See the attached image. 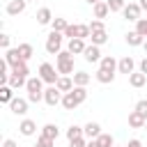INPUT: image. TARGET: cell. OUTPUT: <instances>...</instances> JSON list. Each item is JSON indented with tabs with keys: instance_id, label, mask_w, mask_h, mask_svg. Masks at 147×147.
Returning <instances> with one entry per match:
<instances>
[{
	"instance_id": "cell-22",
	"label": "cell",
	"mask_w": 147,
	"mask_h": 147,
	"mask_svg": "<svg viewBox=\"0 0 147 147\" xmlns=\"http://www.w3.org/2000/svg\"><path fill=\"white\" fill-rule=\"evenodd\" d=\"M124 39H126V44H129V46H142V44H145V37H140L136 30L126 32V37H124Z\"/></svg>"
},
{
	"instance_id": "cell-14",
	"label": "cell",
	"mask_w": 147,
	"mask_h": 147,
	"mask_svg": "<svg viewBox=\"0 0 147 147\" xmlns=\"http://www.w3.org/2000/svg\"><path fill=\"white\" fill-rule=\"evenodd\" d=\"M55 87H57L62 94H67V92H71L76 85H74V78H71V76H60L57 83H55Z\"/></svg>"
},
{
	"instance_id": "cell-27",
	"label": "cell",
	"mask_w": 147,
	"mask_h": 147,
	"mask_svg": "<svg viewBox=\"0 0 147 147\" xmlns=\"http://www.w3.org/2000/svg\"><path fill=\"white\" fill-rule=\"evenodd\" d=\"M41 136H46V138H51V140H57L60 129H57L55 124H44V126H41Z\"/></svg>"
},
{
	"instance_id": "cell-4",
	"label": "cell",
	"mask_w": 147,
	"mask_h": 147,
	"mask_svg": "<svg viewBox=\"0 0 147 147\" xmlns=\"http://www.w3.org/2000/svg\"><path fill=\"white\" fill-rule=\"evenodd\" d=\"M62 39H64V34H62V32L51 30V34L46 37V51H48L51 55H57V53L62 51Z\"/></svg>"
},
{
	"instance_id": "cell-25",
	"label": "cell",
	"mask_w": 147,
	"mask_h": 147,
	"mask_svg": "<svg viewBox=\"0 0 147 147\" xmlns=\"http://www.w3.org/2000/svg\"><path fill=\"white\" fill-rule=\"evenodd\" d=\"M9 87H14V90H18V87H25L28 85V78H23V76H18V74H9V83H7Z\"/></svg>"
},
{
	"instance_id": "cell-30",
	"label": "cell",
	"mask_w": 147,
	"mask_h": 147,
	"mask_svg": "<svg viewBox=\"0 0 147 147\" xmlns=\"http://www.w3.org/2000/svg\"><path fill=\"white\" fill-rule=\"evenodd\" d=\"M85 133H83V126H76V124H71L69 129H67V140L71 142V140H76V138H83Z\"/></svg>"
},
{
	"instance_id": "cell-32",
	"label": "cell",
	"mask_w": 147,
	"mask_h": 147,
	"mask_svg": "<svg viewBox=\"0 0 147 147\" xmlns=\"http://www.w3.org/2000/svg\"><path fill=\"white\" fill-rule=\"evenodd\" d=\"M96 145H99V147H115V140H113L110 133H101V136L96 138Z\"/></svg>"
},
{
	"instance_id": "cell-43",
	"label": "cell",
	"mask_w": 147,
	"mask_h": 147,
	"mask_svg": "<svg viewBox=\"0 0 147 147\" xmlns=\"http://www.w3.org/2000/svg\"><path fill=\"white\" fill-rule=\"evenodd\" d=\"M126 147H142V142L138 140V138H133V140H129V145Z\"/></svg>"
},
{
	"instance_id": "cell-45",
	"label": "cell",
	"mask_w": 147,
	"mask_h": 147,
	"mask_svg": "<svg viewBox=\"0 0 147 147\" xmlns=\"http://www.w3.org/2000/svg\"><path fill=\"white\" fill-rule=\"evenodd\" d=\"M87 147H99V145H96V140H87Z\"/></svg>"
},
{
	"instance_id": "cell-2",
	"label": "cell",
	"mask_w": 147,
	"mask_h": 147,
	"mask_svg": "<svg viewBox=\"0 0 147 147\" xmlns=\"http://www.w3.org/2000/svg\"><path fill=\"white\" fill-rule=\"evenodd\" d=\"M57 71L62 76H74V55L69 51H60L57 53Z\"/></svg>"
},
{
	"instance_id": "cell-15",
	"label": "cell",
	"mask_w": 147,
	"mask_h": 147,
	"mask_svg": "<svg viewBox=\"0 0 147 147\" xmlns=\"http://www.w3.org/2000/svg\"><path fill=\"white\" fill-rule=\"evenodd\" d=\"M62 106H64V110H74V108L80 106V101L74 92H67V94H62Z\"/></svg>"
},
{
	"instance_id": "cell-35",
	"label": "cell",
	"mask_w": 147,
	"mask_h": 147,
	"mask_svg": "<svg viewBox=\"0 0 147 147\" xmlns=\"http://www.w3.org/2000/svg\"><path fill=\"white\" fill-rule=\"evenodd\" d=\"M136 32H138L140 37H145V39H147V18L136 21Z\"/></svg>"
},
{
	"instance_id": "cell-28",
	"label": "cell",
	"mask_w": 147,
	"mask_h": 147,
	"mask_svg": "<svg viewBox=\"0 0 147 147\" xmlns=\"http://www.w3.org/2000/svg\"><path fill=\"white\" fill-rule=\"evenodd\" d=\"M90 39H92V44H94V46H103V44L108 41V32H106V30L92 32V34H90Z\"/></svg>"
},
{
	"instance_id": "cell-13",
	"label": "cell",
	"mask_w": 147,
	"mask_h": 147,
	"mask_svg": "<svg viewBox=\"0 0 147 147\" xmlns=\"http://www.w3.org/2000/svg\"><path fill=\"white\" fill-rule=\"evenodd\" d=\"M145 122H147V117H145L142 113H138V110H131V113H129V126H133V129H145Z\"/></svg>"
},
{
	"instance_id": "cell-34",
	"label": "cell",
	"mask_w": 147,
	"mask_h": 147,
	"mask_svg": "<svg viewBox=\"0 0 147 147\" xmlns=\"http://www.w3.org/2000/svg\"><path fill=\"white\" fill-rule=\"evenodd\" d=\"M106 2H108L110 11H124V7H126V2H124V0H106Z\"/></svg>"
},
{
	"instance_id": "cell-12",
	"label": "cell",
	"mask_w": 147,
	"mask_h": 147,
	"mask_svg": "<svg viewBox=\"0 0 147 147\" xmlns=\"http://www.w3.org/2000/svg\"><path fill=\"white\" fill-rule=\"evenodd\" d=\"M85 48H87L85 39H69V44H67V51H69L71 55H83Z\"/></svg>"
},
{
	"instance_id": "cell-29",
	"label": "cell",
	"mask_w": 147,
	"mask_h": 147,
	"mask_svg": "<svg viewBox=\"0 0 147 147\" xmlns=\"http://www.w3.org/2000/svg\"><path fill=\"white\" fill-rule=\"evenodd\" d=\"M18 53H21L23 62H28V60L34 55V48H32V44H18Z\"/></svg>"
},
{
	"instance_id": "cell-10",
	"label": "cell",
	"mask_w": 147,
	"mask_h": 147,
	"mask_svg": "<svg viewBox=\"0 0 147 147\" xmlns=\"http://www.w3.org/2000/svg\"><path fill=\"white\" fill-rule=\"evenodd\" d=\"M83 133H85L87 140H96V138L101 136V124H99V122H87V124L83 126Z\"/></svg>"
},
{
	"instance_id": "cell-44",
	"label": "cell",
	"mask_w": 147,
	"mask_h": 147,
	"mask_svg": "<svg viewBox=\"0 0 147 147\" xmlns=\"http://www.w3.org/2000/svg\"><path fill=\"white\" fill-rule=\"evenodd\" d=\"M138 5H140V9H142V11H147V0H140Z\"/></svg>"
},
{
	"instance_id": "cell-38",
	"label": "cell",
	"mask_w": 147,
	"mask_h": 147,
	"mask_svg": "<svg viewBox=\"0 0 147 147\" xmlns=\"http://www.w3.org/2000/svg\"><path fill=\"white\" fill-rule=\"evenodd\" d=\"M90 30H92V32H99V30H106V25H103V21H99V18H96V21H92V23H90Z\"/></svg>"
},
{
	"instance_id": "cell-19",
	"label": "cell",
	"mask_w": 147,
	"mask_h": 147,
	"mask_svg": "<svg viewBox=\"0 0 147 147\" xmlns=\"http://www.w3.org/2000/svg\"><path fill=\"white\" fill-rule=\"evenodd\" d=\"M99 69H106V71H117V60L113 57V55H103L101 57V62H99Z\"/></svg>"
},
{
	"instance_id": "cell-37",
	"label": "cell",
	"mask_w": 147,
	"mask_h": 147,
	"mask_svg": "<svg viewBox=\"0 0 147 147\" xmlns=\"http://www.w3.org/2000/svg\"><path fill=\"white\" fill-rule=\"evenodd\" d=\"M133 110H138V113H142L145 117H147V99H140L138 103H136V108Z\"/></svg>"
},
{
	"instance_id": "cell-7",
	"label": "cell",
	"mask_w": 147,
	"mask_h": 147,
	"mask_svg": "<svg viewBox=\"0 0 147 147\" xmlns=\"http://www.w3.org/2000/svg\"><path fill=\"white\" fill-rule=\"evenodd\" d=\"M5 62L14 69V67H18V64H23V57H21V53H18V46L16 48H9V51H5Z\"/></svg>"
},
{
	"instance_id": "cell-36",
	"label": "cell",
	"mask_w": 147,
	"mask_h": 147,
	"mask_svg": "<svg viewBox=\"0 0 147 147\" xmlns=\"http://www.w3.org/2000/svg\"><path fill=\"white\" fill-rule=\"evenodd\" d=\"M34 147H55V140H51V138H46V136H39Z\"/></svg>"
},
{
	"instance_id": "cell-8",
	"label": "cell",
	"mask_w": 147,
	"mask_h": 147,
	"mask_svg": "<svg viewBox=\"0 0 147 147\" xmlns=\"http://www.w3.org/2000/svg\"><path fill=\"white\" fill-rule=\"evenodd\" d=\"M133 69H136V62H133V57H131V55H124V57L117 62V71H119V74L131 76V74H133Z\"/></svg>"
},
{
	"instance_id": "cell-6",
	"label": "cell",
	"mask_w": 147,
	"mask_h": 147,
	"mask_svg": "<svg viewBox=\"0 0 147 147\" xmlns=\"http://www.w3.org/2000/svg\"><path fill=\"white\" fill-rule=\"evenodd\" d=\"M122 14H124V18H126V21H133V23H136V21H140L142 9H140V5H138V2H129V5L124 7V11H122Z\"/></svg>"
},
{
	"instance_id": "cell-40",
	"label": "cell",
	"mask_w": 147,
	"mask_h": 147,
	"mask_svg": "<svg viewBox=\"0 0 147 147\" xmlns=\"http://www.w3.org/2000/svg\"><path fill=\"white\" fill-rule=\"evenodd\" d=\"M9 44H11V39H9V34H5V32H2V34H0V46H2L5 51H9Z\"/></svg>"
},
{
	"instance_id": "cell-31",
	"label": "cell",
	"mask_w": 147,
	"mask_h": 147,
	"mask_svg": "<svg viewBox=\"0 0 147 147\" xmlns=\"http://www.w3.org/2000/svg\"><path fill=\"white\" fill-rule=\"evenodd\" d=\"M51 25H53V30H55V32H62V34H64V30L69 28V21L57 16V18H53V23H51Z\"/></svg>"
},
{
	"instance_id": "cell-16",
	"label": "cell",
	"mask_w": 147,
	"mask_h": 147,
	"mask_svg": "<svg viewBox=\"0 0 147 147\" xmlns=\"http://www.w3.org/2000/svg\"><path fill=\"white\" fill-rule=\"evenodd\" d=\"M37 23H39V25H51V23H53V11H51L48 7H41V9L37 11Z\"/></svg>"
},
{
	"instance_id": "cell-3",
	"label": "cell",
	"mask_w": 147,
	"mask_h": 147,
	"mask_svg": "<svg viewBox=\"0 0 147 147\" xmlns=\"http://www.w3.org/2000/svg\"><path fill=\"white\" fill-rule=\"evenodd\" d=\"M39 78H41L44 83H48V85H55L57 78H60V71H57L51 62H44V64L39 67Z\"/></svg>"
},
{
	"instance_id": "cell-49",
	"label": "cell",
	"mask_w": 147,
	"mask_h": 147,
	"mask_svg": "<svg viewBox=\"0 0 147 147\" xmlns=\"http://www.w3.org/2000/svg\"><path fill=\"white\" fill-rule=\"evenodd\" d=\"M115 147H117V145H115Z\"/></svg>"
},
{
	"instance_id": "cell-23",
	"label": "cell",
	"mask_w": 147,
	"mask_h": 147,
	"mask_svg": "<svg viewBox=\"0 0 147 147\" xmlns=\"http://www.w3.org/2000/svg\"><path fill=\"white\" fill-rule=\"evenodd\" d=\"M94 78H96L99 83L108 85V83H113V80H115V74H113V71H106V69H99V71L94 74Z\"/></svg>"
},
{
	"instance_id": "cell-39",
	"label": "cell",
	"mask_w": 147,
	"mask_h": 147,
	"mask_svg": "<svg viewBox=\"0 0 147 147\" xmlns=\"http://www.w3.org/2000/svg\"><path fill=\"white\" fill-rule=\"evenodd\" d=\"M69 147H87V138H85V136H83V138H76V140L69 142Z\"/></svg>"
},
{
	"instance_id": "cell-21",
	"label": "cell",
	"mask_w": 147,
	"mask_h": 147,
	"mask_svg": "<svg viewBox=\"0 0 147 147\" xmlns=\"http://www.w3.org/2000/svg\"><path fill=\"white\" fill-rule=\"evenodd\" d=\"M129 83H131V87H142V85L147 83V76H145L142 71H133V74L129 76Z\"/></svg>"
},
{
	"instance_id": "cell-20",
	"label": "cell",
	"mask_w": 147,
	"mask_h": 147,
	"mask_svg": "<svg viewBox=\"0 0 147 147\" xmlns=\"http://www.w3.org/2000/svg\"><path fill=\"white\" fill-rule=\"evenodd\" d=\"M18 131H21L23 136H34V133H37V124H34L32 119H28V117H25V119L18 124Z\"/></svg>"
},
{
	"instance_id": "cell-1",
	"label": "cell",
	"mask_w": 147,
	"mask_h": 147,
	"mask_svg": "<svg viewBox=\"0 0 147 147\" xmlns=\"http://www.w3.org/2000/svg\"><path fill=\"white\" fill-rule=\"evenodd\" d=\"M25 90H28V101H30V103H39V101H44V80H41L39 76L28 78Z\"/></svg>"
},
{
	"instance_id": "cell-5",
	"label": "cell",
	"mask_w": 147,
	"mask_h": 147,
	"mask_svg": "<svg viewBox=\"0 0 147 147\" xmlns=\"http://www.w3.org/2000/svg\"><path fill=\"white\" fill-rule=\"evenodd\" d=\"M44 101H46L48 106H57V103H62V92H60L55 85H51V87L44 90Z\"/></svg>"
},
{
	"instance_id": "cell-46",
	"label": "cell",
	"mask_w": 147,
	"mask_h": 147,
	"mask_svg": "<svg viewBox=\"0 0 147 147\" xmlns=\"http://www.w3.org/2000/svg\"><path fill=\"white\" fill-rule=\"evenodd\" d=\"M85 2H90V5L94 7V5H96V2H101V0H85Z\"/></svg>"
},
{
	"instance_id": "cell-9",
	"label": "cell",
	"mask_w": 147,
	"mask_h": 147,
	"mask_svg": "<svg viewBox=\"0 0 147 147\" xmlns=\"http://www.w3.org/2000/svg\"><path fill=\"white\" fill-rule=\"evenodd\" d=\"M28 103H30L28 99H21V96H14V101L9 103V108H11V113H14V115H21V117H23V115L28 113Z\"/></svg>"
},
{
	"instance_id": "cell-47",
	"label": "cell",
	"mask_w": 147,
	"mask_h": 147,
	"mask_svg": "<svg viewBox=\"0 0 147 147\" xmlns=\"http://www.w3.org/2000/svg\"><path fill=\"white\" fill-rule=\"evenodd\" d=\"M142 48H145V53H147V39H145V44H142Z\"/></svg>"
},
{
	"instance_id": "cell-33",
	"label": "cell",
	"mask_w": 147,
	"mask_h": 147,
	"mask_svg": "<svg viewBox=\"0 0 147 147\" xmlns=\"http://www.w3.org/2000/svg\"><path fill=\"white\" fill-rule=\"evenodd\" d=\"M67 39H78V23H69V28L64 30Z\"/></svg>"
},
{
	"instance_id": "cell-17",
	"label": "cell",
	"mask_w": 147,
	"mask_h": 147,
	"mask_svg": "<svg viewBox=\"0 0 147 147\" xmlns=\"http://www.w3.org/2000/svg\"><path fill=\"white\" fill-rule=\"evenodd\" d=\"M83 57L87 60V62H101V51H99V46H87L85 48V53H83Z\"/></svg>"
},
{
	"instance_id": "cell-18",
	"label": "cell",
	"mask_w": 147,
	"mask_h": 147,
	"mask_svg": "<svg viewBox=\"0 0 147 147\" xmlns=\"http://www.w3.org/2000/svg\"><path fill=\"white\" fill-rule=\"evenodd\" d=\"M92 9H94V18H99V21H101V18H106V16L110 14V7H108V2H106V0L96 2Z\"/></svg>"
},
{
	"instance_id": "cell-41",
	"label": "cell",
	"mask_w": 147,
	"mask_h": 147,
	"mask_svg": "<svg viewBox=\"0 0 147 147\" xmlns=\"http://www.w3.org/2000/svg\"><path fill=\"white\" fill-rule=\"evenodd\" d=\"M140 71H142V74L147 76V55H145V57L140 60Z\"/></svg>"
},
{
	"instance_id": "cell-48",
	"label": "cell",
	"mask_w": 147,
	"mask_h": 147,
	"mask_svg": "<svg viewBox=\"0 0 147 147\" xmlns=\"http://www.w3.org/2000/svg\"><path fill=\"white\" fill-rule=\"evenodd\" d=\"M145 131H147V122H145Z\"/></svg>"
},
{
	"instance_id": "cell-11",
	"label": "cell",
	"mask_w": 147,
	"mask_h": 147,
	"mask_svg": "<svg viewBox=\"0 0 147 147\" xmlns=\"http://www.w3.org/2000/svg\"><path fill=\"white\" fill-rule=\"evenodd\" d=\"M25 7H28V0H9L7 2V14L9 16H18V14L25 11Z\"/></svg>"
},
{
	"instance_id": "cell-42",
	"label": "cell",
	"mask_w": 147,
	"mask_h": 147,
	"mask_svg": "<svg viewBox=\"0 0 147 147\" xmlns=\"http://www.w3.org/2000/svg\"><path fill=\"white\" fill-rule=\"evenodd\" d=\"M2 147H18V145H16V140H11V138H7V140L2 142Z\"/></svg>"
},
{
	"instance_id": "cell-24",
	"label": "cell",
	"mask_w": 147,
	"mask_h": 147,
	"mask_svg": "<svg viewBox=\"0 0 147 147\" xmlns=\"http://www.w3.org/2000/svg\"><path fill=\"white\" fill-rule=\"evenodd\" d=\"M71 78H74V85H76V87H85V85L90 83V74H87V71H76Z\"/></svg>"
},
{
	"instance_id": "cell-26",
	"label": "cell",
	"mask_w": 147,
	"mask_h": 147,
	"mask_svg": "<svg viewBox=\"0 0 147 147\" xmlns=\"http://www.w3.org/2000/svg\"><path fill=\"white\" fill-rule=\"evenodd\" d=\"M14 87H9V85H0V103H11L14 101V92H11Z\"/></svg>"
}]
</instances>
